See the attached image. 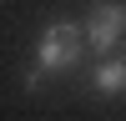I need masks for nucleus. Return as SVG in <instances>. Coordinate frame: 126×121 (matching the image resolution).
Here are the masks:
<instances>
[{
	"label": "nucleus",
	"mask_w": 126,
	"mask_h": 121,
	"mask_svg": "<svg viewBox=\"0 0 126 121\" xmlns=\"http://www.w3.org/2000/svg\"><path fill=\"white\" fill-rule=\"evenodd\" d=\"M81 25H86V45L96 56H111L116 45H126V0H96Z\"/></svg>",
	"instance_id": "nucleus-2"
},
{
	"label": "nucleus",
	"mask_w": 126,
	"mask_h": 121,
	"mask_svg": "<svg viewBox=\"0 0 126 121\" xmlns=\"http://www.w3.org/2000/svg\"><path fill=\"white\" fill-rule=\"evenodd\" d=\"M91 86H96V96H126V56H101L96 66H91Z\"/></svg>",
	"instance_id": "nucleus-3"
},
{
	"label": "nucleus",
	"mask_w": 126,
	"mask_h": 121,
	"mask_svg": "<svg viewBox=\"0 0 126 121\" xmlns=\"http://www.w3.org/2000/svg\"><path fill=\"white\" fill-rule=\"evenodd\" d=\"M81 50H86V25L76 20H50L40 30V45H35V66L25 71V86H40L50 76H66V71L81 66Z\"/></svg>",
	"instance_id": "nucleus-1"
}]
</instances>
